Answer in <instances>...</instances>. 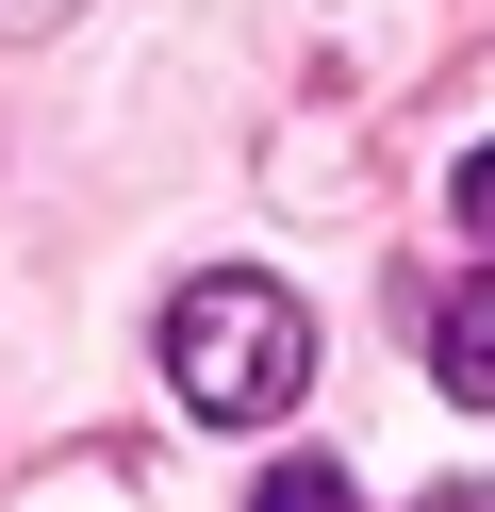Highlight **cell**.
<instances>
[{"mask_svg":"<svg viewBox=\"0 0 495 512\" xmlns=\"http://www.w3.org/2000/svg\"><path fill=\"white\" fill-rule=\"evenodd\" d=\"M165 380H182L215 430H264V413H297V380H314V314L281 298V281L215 265L165 298Z\"/></svg>","mask_w":495,"mask_h":512,"instance_id":"1","label":"cell"},{"mask_svg":"<svg viewBox=\"0 0 495 512\" xmlns=\"http://www.w3.org/2000/svg\"><path fill=\"white\" fill-rule=\"evenodd\" d=\"M429 380H446V397H479V413H495V265H479V281H446V298H429Z\"/></svg>","mask_w":495,"mask_h":512,"instance_id":"2","label":"cell"},{"mask_svg":"<svg viewBox=\"0 0 495 512\" xmlns=\"http://www.w3.org/2000/svg\"><path fill=\"white\" fill-rule=\"evenodd\" d=\"M248 512H363V496H347V463H264Z\"/></svg>","mask_w":495,"mask_h":512,"instance_id":"3","label":"cell"},{"mask_svg":"<svg viewBox=\"0 0 495 512\" xmlns=\"http://www.w3.org/2000/svg\"><path fill=\"white\" fill-rule=\"evenodd\" d=\"M462 232L495 248V149H462Z\"/></svg>","mask_w":495,"mask_h":512,"instance_id":"4","label":"cell"},{"mask_svg":"<svg viewBox=\"0 0 495 512\" xmlns=\"http://www.w3.org/2000/svg\"><path fill=\"white\" fill-rule=\"evenodd\" d=\"M413 512H495V496H479V479H446V496H413Z\"/></svg>","mask_w":495,"mask_h":512,"instance_id":"5","label":"cell"},{"mask_svg":"<svg viewBox=\"0 0 495 512\" xmlns=\"http://www.w3.org/2000/svg\"><path fill=\"white\" fill-rule=\"evenodd\" d=\"M33 17H66V0H0V34H33Z\"/></svg>","mask_w":495,"mask_h":512,"instance_id":"6","label":"cell"}]
</instances>
